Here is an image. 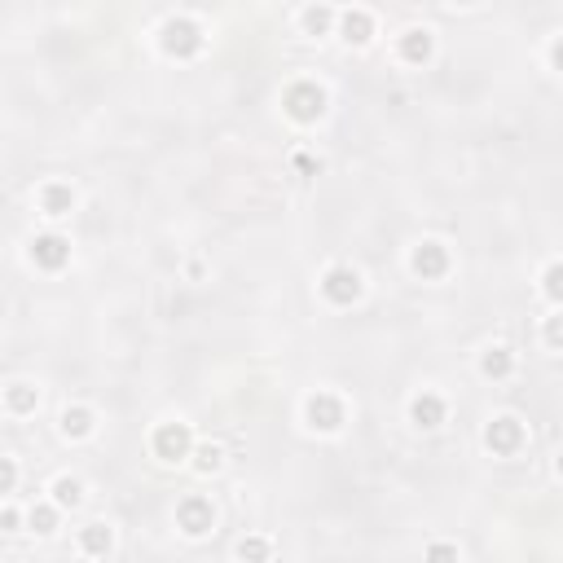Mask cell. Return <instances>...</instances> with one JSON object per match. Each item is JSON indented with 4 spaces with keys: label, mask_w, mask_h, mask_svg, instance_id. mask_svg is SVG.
Segmentation results:
<instances>
[{
    "label": "cell",
    "mask_w": 563,
    "mask_h": 563,
    "mask_svg": "<svg viewBox=\"0 0 563 563\" xmlns=\"http://www.w3.org/2000/svg\"><path fill=\"white\" fill-rule=\"evenodd\" d=\"M57 502H62V506H75V502H79V484L75 480H62V484H57Z\"/></svg>",
    "instance_id": "8fae6325"
},
{
    "label": "cell",
    "mask_w": 563,
    "mask_h": 563,
    "mask_svg": "<svg viewBox=\"0 0 563 563\" xmlns=\"http://www.w3.org/2000/svg\"><path fill=\"white\" fill-rule=\"evenodd\" d=\"M102 546H111V537H106L102 528H93L88 533V550H102Z\"/></svg>",
    "instance_id": "9a60e30c"
},
{
    "label": "cell",
    "mask_w": 563,
    "mask_h": 563,
    "mask_svg": "<svg viewBox=\"0 0 563 563\" xmlns=\"http://www.w3.org/2000/svg\"><path fill=\"white\" fill-rule=\"evenodd\" d=\"M31 256L40 260V265H49V269H53V265H62V260H66V242H62V238H40Z\"/></svg>",
    "instance_id": "3957f363"
},
{
    "label": "cell",
    "mask_w": 563,
    "mask_h": 563,
    "mask_svg": "<svg viewBox=\"0 0 563 563\" xmlns=\"http://www.w3.org/2000/svg\"><path fill=\"white\" fill-rule=\"evenodd\" d=\"M167 49H181V53H189V49H198V31L189 27V22H172L167 27Z\"/></svg>",
    "instance_id": "7a4b0ae2"
},
{
    "label": "cell",
    "mask_w": 563,
    "mask_h": 563,
    "mask_svg": "<svg viewBox=\"0 0 563 563\" xmlns=\"http://www.w3.org/2000/svg\"><path fill=\"white\" fill-rule=\"evenodd\" d=\"M343 31H348V40H370V18L365 14H348V18H343Z\"/></svg>",
    "instance_id": "9c48e42d"
},
{
    "label": "cell",
    "mask_w": 563,
    "mask_h": 563,
    "mask_svg": "<svg viewBox=\"0 0 563 563\" xmlns=\"http://www.w3.org/2000/svg\"><path fill=\"white\" fill-rule=\"evenodd\" d=\"M66 431H88V418L84 414H66Z\"/></svg>",
    "instance_id": "5bb4252c"
},
{
    "label": "cell",
    "mask_w": 563,
    "mask_h": 563,
    "mask_svg": "<svg viewBox=\"0 0 563 563\" xmlns=\"http://www.w3.org/2000/svg\"><path fill=\"white\" fill-rule=\"evenodd\" d=\"M414 418H418L423 427H436V423H440V401H436V397H423V401L414 405Z\"/></svg>",
    "instance_id": "8992f818"
},
{
    "label": "cell",
    "mask_w": 563,
    "mask_h": 563,
    "mask_svg": "<svg viewBox=\"0 0 563 563\" xmlns=\"http://www.w3.org/2000/svg\"><path fill=\"white\" fill-rule=\"evenodd\" d=\"M488 440H502V445H510V440H515V427H510V418H502V423H497L493 431H488Z\"/></svg>",
    "instance_id": "7c38bea8"
},
{
    "label": "cell",
    "mask_w": 563,
    "mask_h": 563,
    "mask_svg": "<svg viewBox=\"0 0 563 563\" xmlns=\"http://www.w3.org/2000/svg\"><path fill=\"white\" fill-rule=\"evenodd\" d=\"M484 370H488V374H493V370L502 374V370H506V356H488V361H484Z\"/></svg>",
    "instance_id": "2e32d148"
},
{
    "label": "cell",
    "mask_w": 563,
    "mask_h": 563,
    "mask_svg": "<svg viewBox=\"0 0 563 563\" xmlns=\"http://www.w3.org/2000/svg\"><path fill=\"white\" fill-rule=\"evenodd\" d=\"M427 49H431L427 31H414V35H410V44H405V53H410V57H427Z\"/></svg>",
    "instance_id": "30bf717a"
},
{
    "label": "cell",
    "mask_w": 563,
    "mask_h": 563,
    "mask_svg": "<svg viewBox=\"0 0 563 563\" xmlns=\"http://www.w3.org/2000/svg\"><path fill=\"white\" fill-rule=\"evenodd\" d=\"M154 449H159L163 458H181V453L189 449V431L185 427H163L159 440H154Z\"/></svg>",
    "instance_id": "6da1fadb"
},
{
    "label": "cell",
    "mask_w": 563,
    "mask_h": 563,
    "mask_svg": "<svg viewBox=\"0 0 563 563\" xmlns=\"http://www.w3.org/2000/svg\"><path fill=\"white\" fill-rule=\"evenodd\" d=\"M308 414H321V423H313V427H339V405H330V401H313L308 405Z\"/></svg>",
    "instance_id": "52a82bcc"
},
{
    "label": "cell",
    "mask_w": 563,
    "mask_h": 563,
    "mask_svg": "<svg viewBox=\"0 0 563 563\" xmlns=\"http://www.w3.org/2000/svg\"><path fill=\"white\" fill-rule=\"evenodd\" d=\"M326 291L334 295V299H352L356 295V273H330V282H326Z\"/></svg>",
    "instance_id": "5b68a950"
},
{
    "label": "cell",
    "mask_w": 563,
    "mask_h": 563,
    "mask_svg": "<svg viewBox=\"0 0 563 563\" xmlns=\"http://www.w3.org/2000/svg\"><path fill=\"white\" fill-rule=\"evenodd\" d=\"M181 519H185V533H202L211 524V506L207 502H189V506L181 510Z\"/></svg>",
    "instance_id": "277c9868"
},
{
    "label": "cell",
    "mask_w": 563,
    "mask_h": 563,
    "mask_svg": "<svg viewBox=\"0 0 563 563\" xmlns=\"http://www.w3.org/2000/svg\"><path fill=\"white\" fill-rule=\"evenodd\" d=\"M14 480H18L14 462H9V458H0V493H5V488H14Z\"/></svg>",
    "instance_id": "4fadbf2b"
},
{
    "label": "cell",
    "mask_w": 563,
    "mask_h": 563,
    "mask_svg": "<svg viewBox=\"0 0 563 563\" xmlns=\"http://www.w3.org/2000/svg\"><path fill=\"white\" fill-rule=\"evenodd\" d=\"M414 265H418V273H440V269H445V256H440L436 247H423Z\"/></svg>",
    "instance_id": "ba28073f"
}]
</instances>
